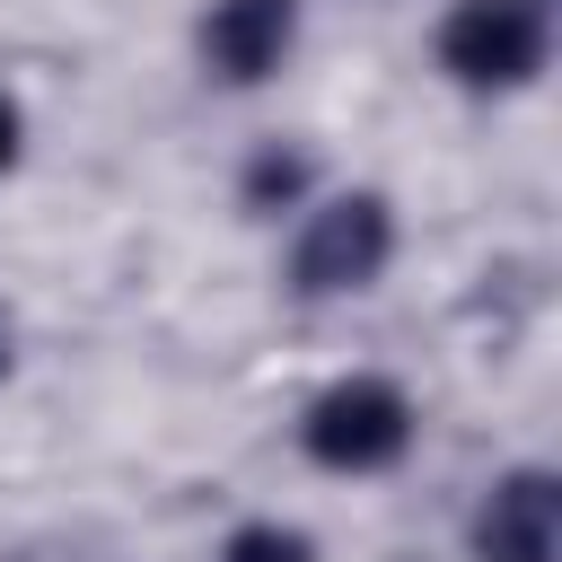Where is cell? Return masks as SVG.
Instances as JSON below:
<instances>
[{
    "instance_id": "7a4b0ae2",
    "label": "cell",
    "mask_w": 562,
    "mask_h": 562,
    "mask_svg": "<svg viewBox=\"0 0 562 562\" xmlns=\"http://www.w3.org/2000/svg\"><path fill=\"white\" fill-rule=\"evenodd\" d=\"M413 448V395L395 378H334L307 413H299V457L325 474H386Z\"/></svg>"
},
{
    "instance_id": "52a82bcc",
    "label": "cell",
    "mask_w": 562,
    "mask_h": 562,
    "mask_svg": "<svg viewBox=\"0 0 562 562\" xmlns=\"http://www.w3.org/2000/svg\"><path fill=\"white\" fill-rule=\"evenodd\" d=\"M220 562H316V544H307V527H281V518H246V527H228Z\"/></svg>"
},
{
    "instance_id": "3957f363",
    "label": "cell",
    "mask_w": 562,
    "mask_h": 562,
    "mask_svg": "<svg viewBox=\"0 0 562 562\" xmlns=\"http://www.w3.org/2000/svg\"><path fill=\"white\" fill-rule=\"evenodd\" d=\"M395 263V211L386 193H325L290 237V290L299 299H351Z\"/></svg>"
},
{
    "instance_id": "5b68a950",
    "label": "cell",
    "mask_w": 562,
    "mask_h": 562,
    "mask_svg": "<svg viewBox=\"0 0 562 562\" xmlns=\"http://www.w3.org/2000/svg\"><path fill=\"white\" fill-rule=\"evenodd\" d=\"M465 544H474V562H553V544H562V483L544 465H509L474 501Z\"/></svg>"
},
{
    "instance_id": "277c9868",
    "label": "cell",
    "mask_w": 562,
    "mask_h": 562,
    "mask_svg": "<svg viewBox=\"0 0 562 562\" xmlns=\"http://www.w3.org/2000/svg\"><path fill=\"white\" fill-rule=\"evenodd\" d=\"M193 53L220 88H263L299 53V0H211L193 26Z\"/></svg>"
},
{
    "instance_id": "ba28073f",
    "label": "cell",
    "mask_w": 562,
    "mask_h": 562,
    "mask_svg": "<svg viewBox=\"0 0 562 562\" xmlns=\"http://www.w3.org/2000/svg\"><path fill=\"white\" fill-rule=\"evenodd\" d=\"M18 149H26V114H18V97H0V176L18 167Z\"/></svg>"
},
{
    "instance_id": "6da1fadb",
    "label": "cell",
    "mask_w": 562,
    "mask_h": 562,
    "mask_svg": "<svg viewBox=\"0 0 562 562\" xmlns=\"http://www.w3.org/2000/svg\"><path fill=\"white\" fill-rule=\"evenodd\" d=\"M553 61V0H457L439 18V70L474 97L536 88Z\"/></svg>"
},
{
    "instance_id": "9c48e42d",
    "label": "cell",
    "mask_w": 562,
    "mask_h": 562,
    "mask_svg": "<svg viewBox=\"0 0 562 562\" xmlns=\"http://www.w3.org/2000/svg\"><path fill=\"white\" fill-rule=\"evenodd\" d=\"M0 378H9V342H0Z\"/></svg>"
},
{
    "instance_id": "8992f818",
    "label": "cell",
    "mask_w": 562,
    "mask_h": 562,
    "mask_svg": "<svg viewBox=\"0 0 562 562\" xmlns=\"http://www.w3.org/2000/svg\"><path fill=\"white\" fill-rule=\"evenodd\" d=\"M299 193H307V158L299 149H255L246 158V176H237V202L255 211V220H272V211H299Z\"/></svg>"
}]
</instances>
